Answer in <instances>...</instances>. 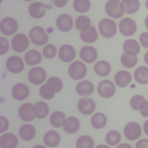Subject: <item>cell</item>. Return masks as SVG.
Returning <instances> with one entry per match:
<instances>
[{
  "label": "cell",
  "mask_w": 148,
  "mask_h": 148,
  "mask_svg": "<svg viewBox=\"0 0 148 148\" xmlns=\"http://www.w3.org/2000/svg\"><path fill=\"white\" fill-rule=\"evenodd\" d=\"M95 148H109V147H108V146L105 145H98L97 146H96Z\"/></svg>",
  "instance_id": "cell-51"
},
{
  "label": "cell",
  "mask_w": 148,
  "mask_h": 148,
  "mask_svg": "<svg viewBox=\"0 0 148 148\" xmlns=\"http://www.w3.org/2000/svg\"><path fill=\"white\" fill-rule=\"evenodd\" d=\"M32 148H46V147L42 145H36V146H34Z\"/></svg>",
  "instance_id": "cell-53"
},
{
  "label": "cell",
  "mask_w": 148,
  "mask_h": 148,
  "mask_svg": "<svg viewBox=\"0 0 148 148\" xmlns=\"http://www.w3.org/2000/svg\"><path fill=\"white\" fill-rule=\"evenodd\" d=\"M144 60L147 65H148V51L146 53L144 56Z\"/></svg>",
  "instance_id": "cell-50"
},
{
  "label": "cell",
  "mask_w": 148,
  "mask_h": 148,
  "mask_svg": "<svg viewBox=\"0 0 148 148\" xmlns=\"http://www.w3.org/2000/svg\"><path fill=\"white\" fill-rule=\"evenodd\" d=\"M98 92L103 98H110L115 92L116 88L113 83L108 80L101 81L98 86Z\"/></svg>",
  "instance_id": "cell-10"
},
{
  "label": "cell",
  "mask_w": 148,
  "mask_h": 148,
  "mask_svg": "<svg viewBox=\"0 0 148 148\" xmlns=\"http://www.w3.org/2000/svg\"><path fill=\"white\" fill-rule=\"evenodd\" d=\"M79 111L83 114H90L95 109V102L90 98H83L80 99L77 105Z\"/></svg>",
  "instance_id": "cell-13"
},
{
  "label": "cell",
  "mask_w": 148,
  "mask_h": 148,
  "mask_svg": "<svg viewBox=\"0 0 148 148\" xmlns=\"http://www.w3.org/2000/svg\"><path fill=\"white\" fill-rule=\"evenodd\" d=\"M107 119L106 116L102 113H97L94 114L91 119L92 127L97 129H101L106 124Z\"/></svg>",
  "instance_id": "cell-32"
},
{
  "label": "cell",
  "mask_w": 148,
  "mask_h": 148,
  "mask_svg": "<svg viewBox=\"0 0 148 148\" xmlns=\"http://www.w3.org/2000/svg\"><path fill=\"white\" fill-rule=\"evenodd\" d=\"M9 49L8 40L3 38H0V54L2 55L7 52Z\"/></svg>",
  "instance_id": "cell-42"
},
{
  "label": "cell",
  "mask_w": 148,
  "mask_h": 148,
  "mask_svg": "<svg viewBox=\"0 0 148 148\" xmlns=\"http://www.w3.org/2000/svg\"><path fill=\"white\" fill-rule=\"evenodd\" d=\"M6 66L9 72L13 73H17L23 70L24 64L20 57L13 56L10 57L7 60Z\"/></svg>",
  "instance_id": "cell-11"
},
{
  "label": "cell",
  "mask_w": 148,
  "mask_h": 148,
  "mask_svg": "<svg viewBox=\"0 0 148 148\" xmlns=\"http://www.w3.org/2000/svg\"><path fill=\"white\" fill-rule=\"evenodd\" d=\"M35 129L32 125L26 124L23 125L19 130L20 136L25 140L32 139L35 135Z\"/></svg>",
  "instance_id": "cell-28"
},
{
  "label": "cell",
  "mask_w": 148,
  "mask_h": 148,
  "mask_svg": "<svg viewBox=\"0 0 148 148\" xmlns=\"http://www.w3.org/2000/svg\"><path fill=\"white\" fill-rule=\"evenodd\" d=\"M139 42L143 47L148 48V32H143L140 35Z\"/></svg>",
  "instance_id": "cell-44"
},
{
  "label": "cell",
  "mask_w": 148,
  "mask_h": 148,
  "mask_svg": "<svg viewBox=\"0 0 148 148\" xmlns=\"http://www.w3.org/2000/svg\"><path fill=\"white\" fill-rule=\"evenodd\" d=\"M43 54L46 58H53L56 54V48L53 45L49 44L43 49Z\"/></svg>",
  "instance_id": "cell-41"
},
{
  "label": "cell",
  "mask_w": 148,
  "mask_h": 148,
  "mask_svg": "<svg viewBox=\"0 0 148 148\" xmlns=\"http://www.w3.org/2000/svg\"><path fill=\"white\" fill-rule=\"evenodd\" d=\"M56 26L62 32H68L71 29L73 26L72 17L66 14L60 15L56 20Z\"/></svg>",
  "instance_id": "cell-14"
},
{
  "label": "cell",
  "mask_w": 148,
  "mask_h": 148,
  "mask_svg": "<svg viewBox=\"0 0 148 148\" xmlns=\"http://www.w3.org/2000/svg\"><path fill=\"white\" fill-rule=\"evenodd\" d=\"M98 28L100 34L106 38L113 37L117 31L115 22L109 18L102 19L98 24Z\"/></svg>",
  "instance_id": "cell-3"
},
{
  "label": "cell",
  "mask_w": 148,
  "mask_h": 148,
  "mask_svg": "<svg viewBox=\"0 0 148 148\" xmlns=\"http://www.w3.org/2000/svg\"><path fill=\"white\" fill-rule=\"evenodd\" d=\"M24 59L28 65H34L40 63L42 60V56L38 50H30L25 53Z\"/></svg>",
  "instance_id": "cell-29"
},
{
  "label": "cell",
  "mask_w": 148,
  "mask_h": 148,
  "mask_svg": "<svg viewBox=\"0 0 148 148\" xmlns=\"http://www.w3.org/2000/svg\"><path fill=\"white\" fill-rule=\"evenodd\" d=\"M97 51L92 46H83L80 51V57L82 60L87 63H92L97 58Z\"/></svg>",
  "instance_id": "cell-16"
},
{
  "label": "cell",
  "mask_w": 148,
  "mask_h": 148,
  "mask_svg": "<svg viewBox=\"0 0 148 148\" xmlns=\"http://www.w3.org/2000/svg\"><path fill=\"white\" fill-rule=\"evenodd\" d=\"M136 148H148V139H142L139 140L136 143Z\"/></svg>",
  "instance_id": "cell-45"
},
{
  "label": "cell",
  "mask_w": 148,
  "mask_h": 148,
  "mask_svg": "<svg viewBox=\"0 0 148 148\" xmlns=\"http://www.w3.org/2000/svg\"><path fill=\"white\" fill-rule=\"evenodd\" d=\"M29 90L27 86L23 83L15 84L12 90V94L13 98L18 101L26 99L29 95Z\"/></svg>",
  "instance_id": "cell-15"
},
{
  "label": "cell",
  "mask_w": 148,
  "mask_h": 148,
  "mask_svg": "<svg viewBox=\"0 0 148 148\" xmlns=\"http://www.w3.org/2000/svg\"><path fill=\"white\" fill-rule=\"evenodd\" d=\"M62 126L66 132L73 134L78 131L80 127V123L76 117H68L64 120Z\"/></svg>",
  "instance_id": "cell-19"
},
{
  "label": "cell",
  "mask_w": 148,
  "mask_h": 148,
  "mask_svg": "<svg viewBox=\"0 0 148 148\" xmlns=\"http://www.w3.org/2000/svg\"><path fill=\"white\" fill-rule=\"evenodd\" d=\"M74 9L79 13H85L90 8L89 0H75L73 3Z\"/></svg>",
  "instance_id": "cell-38"
},
{
  "label": "cell",
  "mask_w": 148,
  "mask_h": 148,
  "mask_svg": "<svg viewBox=\"0 0 148 148\" xmlns=\"http://www.w3.org/2000/svg\"><path fill=\"white\" fill-rule=\"evenodd\" d=\"M116 148H132V146L127 143H122L118 146Z\"/></svg>",
  "instance_id": "cell-48"
},
{
  "label": "cell",
  "mask_w": 148,
  "mask_h": 148,
  "mask_svg": "<svg viewBox=\"0 0 148 148\" xmlns=\"http://www.w3.org/2000/svg\"><path fill=\"white\" fill-rule=\"evenodd\" d=\"M29 41L26 35L23 34L16 35L12 40V46L14 51L18 53L25 51L28 47Z\"/></svg>",
  "instance_id": "cell-8"
},
{
  "label": "cell",
  "mask_w": 148,
  "mask_h": 148,
  "mask_svg": "<svg viewBox=\"0 0 148 148\" xmlns=\"http://www.w3.org/2000/svg\"><path fill=\"white\" fill-rule=\"evenodd\" d=\"M29 15L34 18H40L46 12L45 5L39 2H35L30 5L28 8Z\"/></svg>",
  "instance_id": "cell-18"
},
{
  "label": "cell",
  "mask_w": 148,
  "mask_h": 148,
  "mask_svg": "<svg viewBox=\"0 0 148 148\" xmlns=\"http://www.w3.org/2000/svg\"><path fill=\"white\" fill-rule=\"evenodd\" d=\"M75 50L69 45H64L59 50V57L64 62H68L71 61L75 58Z\"/></svg>",
  "instance_id": "cell-17"
},
{
  "label": "cell",
  "mask_w": 148,
  "mask_h": 148,
  "mask_svg": "<svg viewBox=\"0 0 148 148\" xmlns=\"http://www.w3.org/2000/svg\"><path fill=\"white\" fill-rule=\"evenodd\" d=\"M123 50L126 54L130 56H135L139 53L140 46L135 40L127 39L123 44Z\"/></svg>",
  "instance_id": "cell-22"
},
{
  "label": "cell",
  "mask_w": 148,
  "mask_h": 148,
  "mask_svg": "<svg viewBox=\"0 0 148 148\" xmlns=\"http://www.w3.org/2000/svg\"><path fill=\"white\" fill-rule=\"evenodd\" d=\"M17 143V138L13 134L7 133L0 137V146L1 148H15Z\"/></svg>",
  "instance_id": "cell-21"
},
{
  "label": "cell",
  "mask_w": 148,
  "mask_h": 148,
  "mask_svg": "<svg viewBox=\"0 0 148 148\" xmlns=\"http://www.w3.org/2000/svg\"><path fill=\"white\" fill-rule=\"evenodd\" d=\"M143 128H144V131L146 133V134H147L148 135V120L146 121L144 125H143Z\"/></svg>",
  "instance_id": "cell-49"
},
{
  "label": "cell",
  "mask_w": 148,
  "mask_h": 148,
  "mask_svg": "<svg viewBox=\"0 0 148 148\" xmlns=\"http://www.w3.org/2000/svg\"><path fill=\"white\" fill-rule=\"evenodd\" d=\"M146 6L147 9H148V0L146 1Z\"/></svg>",
  "instance_id": "cell-54"
},
{
  "label": "cell",
  "mask_w": 148,
  "mask_h": 148,
  "mask_svg": "<svg viewBox=\"0 0 148 148\" xmlns=\"http://www.w3.org/2000/svg\"><path fill=\"white\" fill-rule=\"evenodd\" d=\"M29 36L31 42L38 46L45 44L48 40V36L40 27H34L31 29Z\"/></svg>",
  "instance_id": "cell-4"
},
{
  "label": "cell",
  "mask_w": 148,
  "mask_h": 148,
  "mask_svg": "<svg viewBox=\"0 0 148 148\" xmlns=\"http://www.w3.org/2000/svg\"><path fill=\"white\" fill-rule=\"evenodd\" d=\"M0 132L2 133L7 130L9 127V122L6 118L3 116L0 117Z\"/></svg>",
  "instance_id": "cell-43"
},
{
  "label": "cell",
  "mask_w": 148,
  "mask_h": 148,
  "mask_svg": "<svg viewBox=\"0 0 148 148\" xmlns=\"http://www.w3.org/2000/svg\"><path fill=\"white\" fill-rule=\"evenodd\" d=\"M69 76L74 80H79L83 78L87 73L86 66L80 61H75L68 68Z\"/></svg>",
  "instance_id": "cell-5"
},
{
  "label": "cell",
  "mask_w": 148,
  "mask_h": 148,
  "mask_svg": "<svg viewBox=\"0 0 148 148\" xmlns=\"http://www.w3.org/2000/svg\"><path fill=\"white\" fill-rule=\"evenodd\" d=\"M146 101L144 97L140 95L133 96L130 100V105L131 108L136 110H142L145 105Z\"/></svg>",
  "instance_id": "cell-35"
},
{
  "label": "cell",
  "mask_w": 148,
  "mask_h": 148,
  "mask_svg": "<svg viewBox=\"0 0 148 148\" xmlns=\"http://www.w3.org/2000/svg\"><path fill=\"white\" fill-rule=\"evenodd\" d=\"M105 140L106 143L109 145L114 146L120 142L121 140V135L118 131L112 130L106 134Z\"/></svg>",
  "instance_id": "cell-40"
},
{
  "label": "cell",
  "mask_w": 148,
  "mask_h": 148,
  "mask_svg": "<svg viewBox=\"0 0 148 148\" xmlns=\"http://www.w3.org/2000/svg\"><path fill=\"white\" fill-rule=\"evenodd\" d=\"M81 39L86 43H93L98 37L96 29L93 26H90L86 29L81 31L80 34Z\"/></svg>",
  "instance_id": "cell-25"
},
{
  "label": "cell",
  "mask_w": 148,
  "mask_h": 148,
  "mask_svg": "<svg viewBox=\"0 0 148 148\" xmlns=\"http://www.w3.org/2000/svg\"><path fill=\"white\" fill-rule=\"evenodd\" d=\"M43 140L47 146L54 147L59 144L60 142V136L55 131H49L45 134Z\"/></svg>",
  "instance_id": "cell-27"
},
{
  "label": "cell",
  "mask_w": 148,
  "mask_h": 148,
  "mask_svg": "<svg viewBox=\"0 0 148 148\" xmlns=\"http://www.w3.org/2000/svg\"><path fill=\"white\" fill-rule=\"evenodd\" d=\"M32 105L29 103L23 104L18 109V115L21 120L25 121H30L34 119L35 116L32 111Z\"/></svg>",
  "instance_id": "cell-20"
},
{
  "label": "cell",
  "mask_w": 148,
  "mask_h": 148,
  "mask_svg": "<svg viewBox=\"0 0 148 148\" xmlns=\"http://www.w3.org/2000/svg\"><path fill=\"white\" fill-rule=\"evenodd\" d=\"M142 133L140 126L136 123L131 122L127 124L124 129L125 136L130 140H135L138 139Z\"/></svg>",
  "instance_id": "cell-9"
},
{
  "label": "cell",
  "mask_w": 148,
  "mask_h": 148,
  "mask_svg": "<svg viewBox=\"0 0 148 148\" xmlns=\"http://www.w3.org/2000/svg\"><path fill=\"white\" fill-rule=\"evenodd\" d=\"M134 78L139 83L142 84L148 83V68L144 66L138 67L135 71Z\"/></svg>",
  "instance_id": "cell-30"
},
{
  "label": "cell",
  "mask_w": 148,
  "mask_h": 148,
  "mask_svg": "<svg viewBox=\"0 0 148 148\" xmlns=\"http://www.w3.org/2000/svg\"><path fill=\"white\" fill-rule=\"evenodd\" d=\"M34 115L38 119H43L49 113L48 105L44 102H38L32 107Z\"/></svg>",
  "instance_id": "cell-24"
},
{
  "label": "cell",
  "mask_w": 148,
  "mask_h": 148,
  "mask_svg": "<svg viewBox=\"0 0 148 148\" xmlns=\"http://www.w3.org/2000/svg\"><path fill=\"white\" fill-rule=\"evenodd\" d=\"M28 77L29 82L32 84H40L45 81L46 74L42 68L35 67L29 71Z\"/></svg>",
  "instance_id": "cell-12"
},
{
  "label": "cell",
  "mask_w": 148,
  "mask_h": 148,
  "mask_svg": "<svg viewBox=\"0 0 148 148\" xmlns=\"http://www.w3.org/2000/svg\"><path fill=\"white\" fill-rule=\"evenodd\" d=\"M76 146V148H92L94 146L93 139L87 135L82 136L77 139Z\"/></svg>",
  "instance_id": "cell-36"
},
{
  "label": "cell",
  "mask_w": 148,
  "mask_h": 148,
  "mask_svg": "<svg viewBox=\"0 0 148 148\" xmlns=\"http://www.w3.org/2000/svg\"><path fill=\"white\" fill-rule=\"evenodd\" d=\"M111 70L110 64L105 61H99L94 65L95 72L100 76H105L109 74Z\"/></svg>",
  "instance_id": "cell-31"
},
{
  "label": "cell",
  "mask_w": 148,
  "mask_h": 148,
  "mask_svg": "<svg viewBox=\"0 0 148 148\" xmlns=\"http://www.w3.org/2000/svg\"><path fill=\"white\" fill-rule=\"evenodd\" d=\"M122 65L126 68H132L135 66L138 62V58L135 56H130L125 53H123L120 58Z\"/></svg>",
  "instance_id": "cell-39"
},
{
  "label": "cell",
  "mask_w": 148,
  "mask_h": 148,
  "mask_svg": "<svg viewBox=\"0 0 148 148\" xmlns=\"http://www.w3.org/2000/svg\"><path fill=\"white\" fill-rule=\"evenodd\" d=\"M131 76L130 73L126 71H120L117 72L114 76V81L116 84L120 87H124L130 83Z\"/></svg>",
  "instance_id": "cell-26"
},
{
  "label": "cell",
  "mask_w": 148,
  "mask_h": 148,
  "mask_svg": "<svg viewBox=\"0 0 148 148\" xmlns=\"http://www.w3.org/2000/svg\"><path fill=\"white\" fill-rule=\"evenodd\" d=\"M91 21L86 16H79L76 20L75 26L77 29L82 31L90 27Z\"/></svg>",
  "instance_id": "cell-37"
},
{
  "label": "cell",
  "mask_w": 148,
  "mask_h": 148,
  "mask_svg": "<svg viewBox=\"0 0 148 148\" xmlns=\"http://www.w3.org/2000/svg\"><path fill=\"white\" fill-rule=\"evenodd\" d=\"M65 114L60 111H56L53 112L50 117V121L51 124L56 128H59L62 125L64 120L65 119Z\"/></svg>",
  "instance_id": "cell-34"
},
{
  "label": "cell",
  "mask_w": 148,
  "mask_h": 148,
  "mask_svg": "<svg viewBox=\"0 0 148 148\" xmlns=\"http://www.w3.org/2000/svg\"><path fill=\"white\" fill-rule=\"evenodd\" d=\"M25 1H32V0H24Z\"/></svg>",
  "instance_id": "cell-55"
},
{
  "label": "cell",
  "mask_w": 148,
  "mask_h": 148,
  "mask_svg": "<svg viewBox=\"0 0 148 148\" xmlns=\"http://www.w3.org/2000/svg\"><path fill=\"white\" fill-rule=\"evenodd\" d=\"M62 88V81L57 77H50L46 83L39 88L40 96L46 99H50L54 97V94L60 92Z\"/></svg>",
  "instance_id": "cell-1"
},
{
  "label": "cell",
  "mask_w": 148,
  "mask_h": 148,
  "mask_svg": "<svg viewBox=\"0 0 148 148\" xmlns=\"http://www.w3.org/2000/svg\"><path fill=\"white\" fill-rule=\"evenodd\" d=\"M106 14L114 18H120L124 14L125 8L119 0H109L105 6Z\"/></svg>",
  "instance_id": "cell-2"
},
{
  "label": "cell",
  "mask_w": 148,
  "mask_h": 148,
  "mask_svg": "<svg viewBox=\"0 0 148 148\" xmlns=\"http://www.w3.org/2000/svg\"><path fill=\"white\" fill-rule=\"evenodd\" d=\"M145 26L148 29V16L146 17L145 18Z\"/></svg>",
  "instance_id": "cell-52"
},
{
  "label": "cell",
  "mask_w": 148,
  "mask_h": 148,
  "mask_svg": "<svg viewBox=\"0 0 148 148\" xmlns=\"http://www.w3.org/2000/svg\"><path fill=\"white\" fill-rule=\"evenodd\" d=\"M140 113L143 116L146 117H148V101H146V103L145 108L142 110H140Z\"/></svg>",
  "instance_id": "cell-47"
},
{
  "label": "cell",
  "mask_w": 148,
  "mask_h": 148,
  "mask_svg": "<svg viewBox=\"0 0 148 148\" xmlns=\"http://www.w3.org/2000/svg\"><path fill=\"white\" fill-rule=\"evenodd\" d=\"M52 1L56 6L62 8L66 4L68 0H52Z\"/></svg>",
  "instance_id": "cell-46"
},
{
  "label": "cell",
  "mask_w": 148,
  "mask_h": 148,
  "mask_svg": "<svg viewBox=\"0 0 148 148\" xmlns=\"http://www.w3.org/2000/svg\"><path fill=\"white\" fill-rule=\"evenodd\" d=\"M119 27L121 34L126 36L134 35L136 31V24L134 20L130 18L122 19Z\"/></svg>",
  "instance_id": "cell-6"
},
{
  "label": "cell",
  "mask_w": 148,
  "mask_h": 148,
  "mask_svg": "<svg viewBox=\"0 0 148 148\" xmlns=\"http://www.w3.org/2000/svg\"><path fill=\"white\" fill-rule=\"evenodd\" d=\"M123 4L125 8V12L127 14H134L136 13L140 7L138 0H122Z\"/></svg>",
  "instance_id": "cell-33"
},
{
  "label": "cell",
  "mask_w": 148,
  "mask_h": 148,
  "mask_svg": "<svg viewBox=\"0 0 148 148\" xmlns=\"http://www.w3.org/2000/svg\"><path fill=\"white\" fill-rule=\"evenodd\" d=\"M94 90L93 84L88 80H84L79 83L76 87V92L80 95L88 96L91 95Z\"/></svg>",
  "instance_id": "cell-23"
},
{
  "label": "cell",
  "mask_w": 148,
  "mask_h": 148,
  "mask_svg": "<svg viewBox=\"0 0 148 148\" xmlns=\"http://www.w3.org/2000/svg\"><path fill=\"white\" fill-rule=\"evenodd\" d=\"M18 28L16 20L10 17H7L2 19L1 22L0 29L2 34L6 35H11L15 33Z\"/></svg>",
  "instance_id": "cell-7"
}]
</instances>
